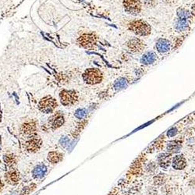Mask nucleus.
I'll use <instances>...</instances> for the list:
<instances>
[{
    "label": "nucleus",
    "instance_id": "f03ea898",
    "mask_svg": "<svg viewBox=\"0 0 195 195\" xmlns=\"http://www.w3.org/2000/svg\"><path fill=\"white\" fill-rule=\"evenodd\" d=\"M57 106V102L55 98H52L51 96H46V97L42 98V100L39 102V109L43 113L49 114L53 112V111L56 109Z\"/></svg>",
    "mask_w": 195,
    "mask_h": 195
},
{
    "label": "nucleus",
    "instance_id": "4468645a",
    "mask_svg": "<svg viewBox=\"0 0 195 195\" xmlns=\"http://www.w3.org/2000/svg\"><path fill=\"white\" fill-rule=\"evenodd\" d=\"M173 167L176 170H184L187 166V161L183 155H178L173 158Z\"/></svg>",
    "mask_w": 195,
    "mask_h": 195
},
{
    "label": "nucleus",
    "instance_id": "f8f14e48",
    "mask_svg": "<svg viewBox=\"0 0 195 195\" xmlns=\"http://www.w3.org/2000/svg\"><path fill=\"white\" fill-rule=\"evenodd\" d=\"M127 47L132 52H140L144 48V44L141 39H134L128 42Z\"/></svg>",
    "mask_w": 195,
    "mask_h": 195
},
{
    "label": "nucleus",
    "instance_id": "393cba45",
    "mask_svg": "<svg viewBox=\"0 0 195 195\" xmlns=\"http://www.w3.org/2000/svg\"><path fill=\"white\" fill-rule=\"evenodd\" d=\"M178 16L179 19H186L187 20L190 17V13L187 10H184V9H179L177 11Z\"/></svg>",
    "mask_w": 195,
    "mask_h": 195
},
{
    "label": "nucleus",
    "instance_id": "9b49d317",
    "mask_svg": "<svg viewBox=\"0 0 195 195\" xmlns=\"http://www.w3.org/2000/svg\"><path fill=\"white\" fill-rule=\"evenodd\" d=\"M48 169L44 163H40L34 166L31 172L32 177L35 179H41L46 175Z\"/></svg>",
    "mask_w": 195,
    "mask_h": 195
},
{
    "label": "nucleus",
    "instance_id": "b1692460",
    "mask_svg": "<svg viewBox=\"0 0 195 195\" xmlns=\"http://www.w3.org/2000/svg\"><path fill=\"white\" fill-rule=\"evenodd\" d=\"M165 180L166 179L164 174H159L154 177V184H155V185L157 186L162 185L165 183Z\"/></svg>",
    "mask_w": 195,
    "mask_h": 195
},
{
    "label": "nucleus",
    "instance_id": "a878e982",
    "mask_svg": "<svg viewBox=\"0 0 195 195\" xmlns=\"http://www.w3.org/2000/svg\"><path fill=\"white\" fill-rule=\"evenodd\" d=\"M177 128L176 127H173L170 129H169L168 132H167V136L169 138H172V137H174L177 134Z\"/></svg>",
    "mask_w": 195,
    "mask_h": 195
},
{
    "label": "nucleus",
    "instance_id": "6ab92c4d",
    "mask_svg": "<svg viewBox=\"0 0 195 195\" xmlns=\"http://www.w3.org/2000/svg\"><path fill=\"white\" fill-rule=\"evenodd\" d=\"M3 161L9 167H13L16 163V157L13 154L4 155Z\"/></svg>",
    "mask_w": 195,
    "mask_h": 195
},
{
    "label": "nucleus",
    "instance_id": "ddd939ff",
    "mask_svg": "<svg viewBox=\"0 0 195 195\" xmlns=\"http://www.w3.org/2000/svg\"><path fill=\"white\" fill-rule=\"evenodd\" d=\"M158 165L164 170H167L171 163V156L169 153H161L158 156Z\"/></svg>",
    "mask_w": 195,
    "mask_h": 195
},
{
    "label": "nucleus",
    "instance_id": "6e6552de",
    "mask_svg": "<svg viewBox=\"0 0 195 195\" xmlns=\"http://www.w3.org/2000/svg\"><path fill=\"white\" fill-rule=\"evenodd\" d=\"M125 10L129 13L137 14L141 10V3L140 0H124L123 2Z\"/></svg>",
    "mask_w": 195,
    "mask_h": 195
},
{
    "label": "nucleus",
    "instance_id": "4be33fe9",
    "mask_svg": "<svg viewBox=\"0 0 195 195\" xmlns=\"http://www.w3.org/2000/svg\"><path fill=\"white\" fill-rule=\"evenodd\" d=\"M35 187H36V184H31L28 186H26V187H24V188L22 189V190H21L20 195H29L30 193H31V192L34 191Z\"/></svg>",
    "mask_w": 195,
    "mask_h": 195
},
{
    "label": "nucleus",
    "instance_id": "aec40b11",
    "mask_svg": "<svg viewBox=\"0 0 195 195\" xmlns=\"http://www.w3.org/2000/svg\"><path fill=\"white\" fill-rule=\"evenodd\" d=\"M126 87H127V81L124 78H119L114 83V88L116 90H117V91H120V90L123 89V88H126Z\"/></svg>",
    "mask_w": 195,
    "mask_h": 195
},
{
    "label": "nucleus",
    "instance_id": "1a4fd4ad",
    "mask_svg": "<svg viewBox=\"0 0 195 195\" xmlns=\"http://www.w3.org/2000/svg\"><path fill=\"white\" fill-rule=\"evenodd\" d=\"M96 37L93 34H84L78 39V43L85 48H92L96 44Z\"/></svg>",
    "mask_w": 195,
    "mask_h": 195
},
{
    "label": "nucleus",
    "instance_id": "412c9836",
    "mask_svg": "<svg viewBox=\"0 0 195 195\" xmlns=\"http://www.w3.org/2000/svg\"><path fill=\"white\" fill-rule=\"evenodd\" d=\"M188 22L186 19H179L176 22V28L179 30H184L188 27Z\"/></svg>",
    "mask_w": 195,
    "mask_h": 195
},
{
    "label": "nucleus",
    "instance_id": "a211bd4d",
    "mask_svg": "<svg viewBox=\"0 0 195 195\" xmlns=\"http://www.w3.org/2000/svg\"><path fill=\"white\" fill-rule=\"evenodd\" d=\"M155 59H156V56H155V53L153 52H147L144 53L143 55L142 58L141 59V62L143 64L148 65V64L153 63L155 61Z\"/></svg>",
    "mask_w": 195,
    "mask_h": 195
},
{
    "label": "nucleus",
    "instance_id": "2eb2a0df",
    "mask_svg": "<svg viewBox=\"0 0 195 195\" xmlns=\"http://www.w3.org/2000/svg\"><path fill=\"white\" fill-rule=\"evenodd\" d=\"M155 47L159 52H166L170 50V43L166 39H161L156 42Z\"/></svg>",
    "mask_w": 195,
    "mask_h": 195
},
{
    "label": "nucleus",
    "instance_id": "bb28decb",
    "mask_svg": "<svg viewBox=\"0 0 195 195\" xmlns=\"http://www.w3.org/2000/svg\"><path fill=\"white\" fill-rule=\"evenodd\" d=\"M69 143H70V139L67 138V137H63V138H62L60 140H59V144L63 147H66Z\"/></svg>",
    "mask_w": 195,
    "mask_h": 195
},
{
    "label": "nucleus",
    "instance_id": "5701e85b",
    "mask_svg": "<svg viewBox=\"0 0 195 195\" xmlns=\"http://www.w3.org/2000/svg\"><path fill=\"white\" fill-rule=\"evenodd\" d=\"M88 115V110L84 108H80V109H78L76 110L75 113H74V116H75L76 118L79 119V120H82L84 117H86V116Z\"/></svg>",
    "mask_w": 195,
    "mask_h": 195
},
{
    "label": "nucleus",
    "instance_id": "9d476101",
    "mask_svg": "<svg viewBox=\"0 0 195 195\" xmlns=\"http://www.w3.org/2000/svg\"><path fill=\"white\" fill-rule=\"evenodd\" d=\"M20 176V173L17 170L12 169L10 171L6 173L5 174V180L7 184L10 185H16L19 183Z\"/></svg>",
    "mask_w": 195,
    "mask_h": 195
},
{
    "label": "nucleus",
    "instance_id": "0eeeda50",
    "mask_svg": "<svg viewBox=\"0 0 195 195\" xmlns=\"http://www.w3.org/2000/svg\"><path fill=\"white\" fill-rule=\"evenodd\" d=\"M65 122L63 114L57 112L50 116L48 120V126L52 129H56L62 126Z\"/></svg>",
    "mask_w": 195,
    "mask_h": 195
},
{
    "label": "nucleus",
    "instance_id": "dca6fc26",
    "mask_svg": "<svg viewBox=\"0 0 195 195\" xmlns=\"http://www.w3.org/2000/svg\"><path fill=\"white\" fill-rule=\"evenodd\" d=\"M182 147V144L179 141H171L167 144V151L170 154L178 153Z\"/></svg>",
    "mask_w": 195,
    "mask_h": 195
},
{
    "label": "nucleus",
    "instance_id": "7ed1b4c3",
    "mask_svg": "<svg viewBox=\"0 0 195 195\" xmlns=\"http://www.w3.org/2000/svg\"><path fill=\"white\" fill-rule=\"evenodd\" d=\"M83 78L84 80L89 84H97L102 80L103 77L100 70L91 68L85 71L83 74Z\"/></svg>",
    "mask_w": 195,
    "mask_h": 195
},
{
    "label": "nucleus",
    "instance_id": "f257e3e1",
    "mask_svg": "<svg viewBox=\"0 0 195 195\" xmlns=\"http://www.w3.org/2000/svg\"><path fill=\"white\" fill-rule=\"evenodd\" d=\"M128 27L136 34L141 36L148 35L151 33V27L142 20H135L128 24Z\"/></svg>",
    "mask_w": 195,
    "mask_h": 195
},
{
    "label": "nucleus",
    "instance_id": "423d86ee",
    "mask_svg": "<svg viewBox=\"0 0 195 195\" xmlns=\"http://www.w3.org/2000/svg\"><path fill=\"white\" fill-rule=\"evenodd\" d=\"M38 129L37 123L34 120H29V121L25 122L21 125L20 130V133L23 135L27 137L32 136V135L35 134L36 131Z\"/></svg>",
    "mask_w": 195,
    "mask_h": 195
},
{
    "label": "nucleus",
    "instance_id": "20e7f679",
    "mask_svg": "<svg viewBox=\"0 0 195 195\" xmlns=\"http://www.w3.org/2000/svg\"><path fill=\"white\" fill-rule=\"evenodd\" d=\"M42 145V141L41 138L38 135L34 134L32 136L27 137V141L24 144V147L26 151L30 153H35L40 150Z\"/></svg>",
    "mask_w": 195,
    "mask_h": 195
},
{
    "label": "nucleus",
    "instance_id": "f3484780",
    "mask_svg": "<svg viewBox=\"0 0 195 195\" xmlns=\"http://www.w3.org/2000/svg\"><path fill=\"white\" fill-rule=\"evenodd\" d=\"M63 158V155L59 152H50L48 154V160L52 164L59 163Z\"/></svg>",
    "mask_w": 195,
    "mask_h": 195
},
{
    "label": "nucleus",
    "instance_id": "c85d7f7f",
    "mask_svg": "<svg viewBox=\"0 0 195 195\" xmlns=\"http://www.w3.org/2000/svg\"><path fill=\"white\" fill-rule=\"evenodd\" d=\"M3 187H4L3 183H2V181L1 180V179H0V193H1V192H2V188H3Z\"/></svg>",
    "mask_w": 195,
    "mask_h": 195
},
{
    "label": "nucleus",
    "instance_id": "39448f33",
    "mask_svg": "<svg viewBox=\"0 0 195 195\" xmlns=\"http://www.w3.org/2000/svg\"><path fill=\"white\" fill-rule=\"evenodd\" d=\"M60 102L64 106H70L77 102V94L74 91L62 90L59 94Z\"/></svg>",
    "mask_w": 195,
    "mask_h": 195
},
{
    "label": "nucleus",
    "instance_id": "cd10ccee",
    "mask_svg": "<svg viewBox=\"0 0 195 195\" xmlns=\"http://www.w3.org/2000/svg\"><path fill=\"white\" fill-rule=\"evenodd\" d=\"M191 13H192V14H193V16H195V4H193V5L192 6V8H191Z\"/></svg>",
    "mask_w": 195,
    "mask_h": 195
}]
</instances>
